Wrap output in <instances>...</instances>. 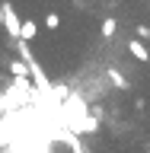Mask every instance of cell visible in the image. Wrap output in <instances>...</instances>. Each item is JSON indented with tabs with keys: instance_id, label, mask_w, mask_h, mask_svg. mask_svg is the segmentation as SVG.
<instances>
[{
	"instance_id": "cell-3",
	"label": "cell",
	"mask_w": 150,
	"mask_h": 153,
	"mask_svg": "<svg viewBox=\"0 0 150 153\" xmlns=\"http://www.w3.org/2000/svg\"><path fill=\"white\" fill-rule=\"evenodd\" d=\"M35 35H38V22H35V19H22V26H19V38L32 42Z\"/></svg>"
},
{
	"instance_id": "cell-6",
	"label": "cell",
	"mask_w": 150,
	"mask_h": 153,
	"mask_svg": "<svg viewBox=\"0 0 150 153\" xmlns=\"http://www.w3.org/2000/svg\"><path fill=\"white\" fill-rule=\"evenodd\" d=\"M10 74H13V76H29L26 61H22V57H19V61H10Z\"/></svg>"
},
{
	"instance_id": "cell-2",
	"label": "cell",
	"mask_w": 150,
	"mask_h": 153,
	"mask_svg": "<svg viewBox=\"0 0 150 153\" xmlns=\"http://www.w3.org/2000/svg\"><path fill=\"white\" fill-rule=\"evenodd\" d=\"M128 51H131L141 64H147V61H150V51H147V45H144L141 38H128Z\"/></svg>"
},
{
	"instance_id": "cell-4",
	"label": "cell",
	"mask_w": 150,
	"mask_h": 153,
	"mask_svg": "<svg viewBox=\"0 0 150 153\" xmlns=\"http://www.w3.org/2000/svg\"><path fill=\"white\" fill-rule=\"evenodd\" d=\"M115 32H118V19H115V16H105L102 19V38H115Z\"/></svg>"
},
{
	"instance_id": "cell-9",
	"label": "cell",
	"mask_w": 150,
	"mask_h": 153,
	"mask_svg": "<svg viewBox=\"0 0 150 153\" xmlns=\"http://www.w3.org/2000/svg\"><path fill=\"white\" fill-rule=\"evenodd\" d=\"M0 19H3V10H0Z\"/></svg>"
},
{
	"instance_id": "cell-8",
	"label": "cell",
	"mask_w": 150,
	"mask_h": 153,
	"mask_svg": "<svg viewBox=\"0 0 150 153\" xmlns=\"http://www.w3.org/2000/svg\"><path fill=\"white\" fill-rule=\"evenodd\" d=\"M137 35H141V38H150V29L147 26H137Z\"/></svg>"
},
{
	"instance_id": "cell-5",
	"label": "cell",
	"mask_w": 150,
	"mask_h": 153,
	"mask_svg": "<svg viewBox=\"0 0 150 153\" xmlns=\"http://www.w3.org/2000/svg\"><path fill=\"white\" fill-rule=\"evenodd\" d=\"M105 76H109V80H112V86H118V89H128V80H125V76L118 74V70H115V67H109V70H105Z\"/></svg>"
},
{
	"instance_id": "cell-7",
	"label": "cell",
	"mask_w": 150,
	"mask_h": 153,
	"mask_svg": "<svg viewBox=\"0 0 150 153\" xmlns=\"http://www.w3.org/2000/svg\"><path fill=\"white\" fill-rule=\"evenodd\" d=\"M45 26L48 29H57V26H61V16H57V13H45Z\"/></svg>"
},
{
	"instance_id": "cell-1",
	"label": "cell",
	"mask_w": 150,
	"mask_h": 153,
	"mask_svg": "<svg viewBox=\"0 0 150 153\" xmlns=\"http://www.w3.org/2000/svg\"><path fill=\"white\" fill-rule=\"evenodd\" d=\"M0 10H3L0 26H3V32H7L10 42H16V38H19V26H22V19H19V13L13 10V3H0Z\"/></svg>"
}]
</instances>
